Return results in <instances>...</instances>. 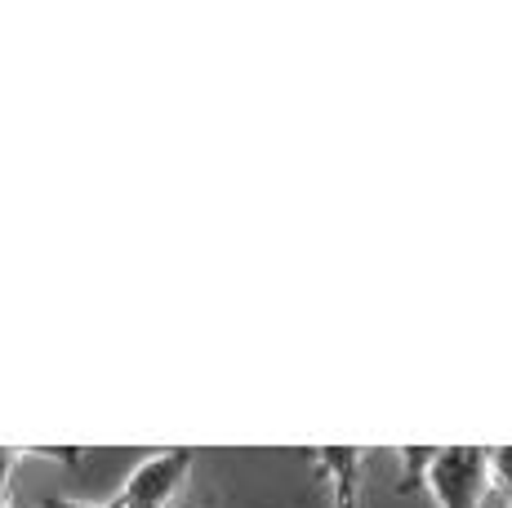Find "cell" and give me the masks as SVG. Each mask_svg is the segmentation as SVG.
<instances>
[{
    "instance_id": "obj_4",
    "label": "cell",
    "mask_w": 512,
    "mask_h": 508,
    "mask_svg": "<svg viewBox=\"0 0 512 508\" xmlns=\"http://www.w3.org/2000/svg\"><path fill=\"white\" fill-rule=\"evenodd\" d=\"M23 455H32V451H18V446H0V504H5L9 477H14V468H18V459H23Z\"/></svg>"
},
{
    "instance_id": "obj_1",
    "label": "cell",
    "mask_w": 512,
    "mask_h": 508,
    "mask_svg": "<svg viewBox=\"0 0 512 508\" xmlns=\"http://www.w3.org/2000/svg\"><path fill=\"white\" fill-rule=\"evenodd\" d=\"M406 477L401 491H410L415 482H428L437 508H481L490 486V451L481 446H406Z\"/></svg>"
},
{
    "instance_id": "obj_5",
    "label": "cell",
    "mask_w": 512,
    "mask_h": 508,
    "mask_svg": "<svg viewBox=\"0 0 512 508\" xmlns=\"http://www.w3.org/2000/svg\"><path fill=\"white\" fill-rule=\"evenodd\" d=\"M41 508H94V504H81V500H67V495H45Z\"/></svg>"
},
{
    "instance_id": "obj_3",
    "label": "cell",
    "mask_w": 512,
    "mask_h": 508,
    "mask_svg": "<svg viewBox=\"0 0 512 508\" xmlns=\"http://www.w3.org/2000/svg\"><path fill=\"white\" fill-rule=\"evenodd\" d=\"M312 459H321V473L330 477L334 508H361L357 482H361V451L357 446H317Z\"/></svg>"
},
{
    "instance_id": "obj_2",
    "label": "cell",
    "mask_w": 512,
    "mask_h": 508,
    "mask_svg": "<svg viewBox=\"0 0 512 508\" xmlns=\"http://www.w3.org/2000/svg\"><path fill=\"white\" fill-rule=\"evenodd\" d=\"M192 464H196L192 446H170V451L147 455L107 508H174L187 477H192Z\"/></svg>"
},
{
    "instance_id": "obj_6",
    "label": "cell",
    "mask_w": 512,
    "mask_h": 508,
    "mask_svg": "<svg viewBox=\"0 0 512 508\" xmlns=\"http://www.w3.org/2000/svg\"><path fill=\"white\" fill-rule=\"evenodd\" d=\"M0 508H9V504H0Z\"/></svg>"
}]
</instances>
